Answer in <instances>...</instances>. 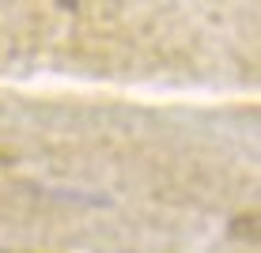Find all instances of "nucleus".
<instances>
[]
</instances>
